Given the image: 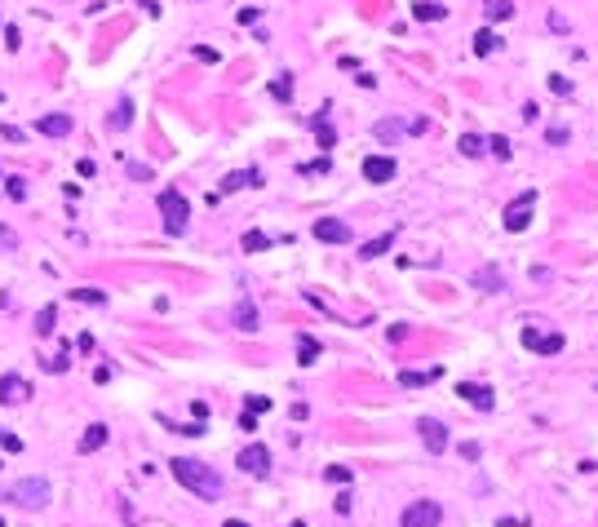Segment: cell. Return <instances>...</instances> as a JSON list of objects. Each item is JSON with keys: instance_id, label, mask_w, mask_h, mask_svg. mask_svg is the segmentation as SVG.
Segmentation results:
<instances>
[{"instance_id": "6da1fadb", "label": "cell", "mask_w": 598, "mask_h": 527, "mask_svg": "<svg viewBox=\"0 0 598 527\" xmlns=\"http://www.w3.org/2000/svg\"><path fill=\"white\" fill-rule=\"evenodd\" d=\"M169 470H173V479L187 487V492H195L199 501H218V497H222V474L213 470V466H204V461H195V456H173Z\"/></svg>"}, {"instance_id": "7a4b0ae2", "label": "cell", "mask_w": 598, "mask_h": 527, "mask_svg": "<svg viewBox=\"0 0 598 527\" xmlns=\"http://www.w3.org/2000/svg\"><path fill=\"white\" fill-rule=\"evenodd\" d=\"M160 218H164V235H182L187 230V218H191V204L177 186L160 191Z\"/></svg>"}, {"instance_id": "3957f363", "label": "cell", "mask_w": 598, "mask_h": 527, "mask_svg": "<svg viewBox=\"0 0 598 527\" xmlns=\"http://www.w3.org/2000/svg\"><path fill=\"white\" fill-rule=\"evenodd\" d=\"M5 501L27 505V509H45V505H49V483H45V479H23V483H13V487L5 492Z\"/></svg>"}, {"instance_id": "277c9868", "label": "cell", "mask_w": 598, "mask_h": 527, "mask_svg": "<svg viewBox=\"0 0 598 527\" xmlns=\"http://www.w3.org/2000/svg\"><path fill=\"white\" fill-rule=\"evenodd\" d=\"M443 523V505L439 501H412L404 505V514H399V527H439Z\"/></svg>"}, {"instance_id": "5b68a950", "label": "cell", "mask_w": 598, "mask_h": 527, "mask_svg": "<svg viewBox=\"0 0 598 527\" xmlns=\"http://www.w3.org/2000/svg\"><path fill=\"white\" fill-rule=\"evenodd\" d=\"M532 208H537V191H523V195H514V200L505 204V213H501V222H505V230H527V222H532Z\"/></svg>"}, {"instance_id": "8992f818", "label": "cell", "mask_w": 598, "mask_h": 527, "mask_svg": "<svg viewBox=\"0 0 598 527\" xmlns=\"http://www.w3.org/2000/svg\"><path fill=\"white\" fill-rule=\"evenodd\" d=\"M235 466L244 474H253V479H266V474H271V452H266L262 443H248V448L235 456Z\"/></svg>"}, {"instance_id": "52a82bcc", "label": "cell", "mask_w": 598, "mask_h": 527, "mask_svg": "<svg viewBox=\"0 0 598 527\" xmlns=\"http://www.w3.org/2000/svg\"><path fill=\"white\" fill-rule=\"evenodd\" d=\"M310 235L319 239V244H351L355 239V230L346 226V222H337V218H319L310 226Z\"/></svg>"}, {"instance_id": "ba28073f", "label": "cell", "mask_w": 598, "mask_h": 527, "mask_svg": "<svg viewBox=\"0 0 598 527\" xmlns=\"http://www.w3.org/2000/svg\"><path fill=\"white\" fill-rule=\"evenodd\" d=\"M244 186H262V173H257V169H240V173L222 177V186H218V191H209V204H218L222 195H230V191H244Z\"/></svg>"}, {"instance_id": "9c48e42d", "label": "cell", "mask_w": 598, "mask_h": 527, "mask_svg": "<svg viewBox=\"0 0 598 527\" xmlns=\"http://www.w3.org/2000/svg\"><path fill=\"white\" fill-rule=\"evenodd\" d=\"M523 345L537 355H558L563 350V333H541V328H523Z\"/></svg>"}, {"instance_id": "30bf717a", "label": "cell", "mask_w": 598, "mask_h": 527, "mask_svg": "<svg viewBox=\"0 0 598 527\" xmlns=\"http://www.w3.org/2000/svg\"><path fill=\"white\" fill-rule=\"evenodd\" d=\"M394 173H399V164L390 160V155H363V177L368 182H394Z\"/></svg>"}, {"instance_id": "8fae6325", "label": "cell", "mask_w": 598, "mask_h": 527, "mask_svg": "<svg viewBox=\"0 0 598 527\" xmlns=\"http://www.w3.org/2000/svg\"><path fill=\"white\" fill-rule=\"evenodd\" d=\"M457 394H461V399L470 403V408H479V413H492V408H496V399H492V386H479V381H461V386H457Z\"/></svg>"}, {"instance_id": "7c38bea8", "label": "cell", "mask_w": 598, "mask_h": 527, "mask_svg": "<svg viewBox=\"0 0 598 527\" xmlns=\"http://www.w3.org/2000/svg\"><path fill=\"white\" fill-rule=\"evenodd\" d=\"M31 399V381H23L18 372H5L0 377V403H23Z\"/></svg>"}, {"instance_id": "4fadbf2b", "label": "cell", "mask_w": 598, "mask_h": 527, "mask_svg": "<svg viewBox=\"0 0 598 527\" xmlns=\"http://www.w3.org/2000/svg\"><path fill=\"white\" fill-rule=\"evenodd\" d=\"M417 430H421V443H426L435 456L447 448V425H443V421H430V417H426V421H417Z\"/></svg>"}, {"instance_id": "5bb4252c", "label": "cell", "mask_w": 598, "mask_h": 527, "mask_svg": "<svg viewBox=\"0 0 598 527\" xmlns=\"http://www.w3.org/2000/svg\"><path fill=\"white\" fill-rule=\"evenodd\" d=\"M40 134L45 138H66V134H71V115H66V111H58V115H40Z\"/></svg>"}, {"instance_id": "9a60e30c", "label": "cell", "mask_w": 598, "mask_h": 527, "mask_svg": "<svg viewBox=\"0 0 598 527\" xmlns=\"http://www.w3.org/2000/svg\"><path fill=\"white\" fill-rule=\"evenodd\" d=\"M412 18L417 23H443L447 5H439V0H417V5H412Z\"/></svg>"}, {"instance_id": "2e32d148", "label": "cell", "mask_w": 598, "mask_h": 527, "mask_svg": "<svg viewBox=\"0 0 598 527\" xmlns=\"http://www.w3.org/2000/svg\"><path fill=\"white\" fill-rule=\"evenodd\" d=\"M129 124H133V102H129V97H120V102H115V111L107 115V129H111V134H124Z\"/></svg>"}, {"instance_id": "e0dca14e", "label": "cell", "mask_w": 598, "mask_h": 527, "mask_svg": "<svg viewBox=\"0 0 598 527\" xmlns=\"http://www.w3.org/2000/svg\"><path fill=\"white\" fill-rule=\"evenodd\" d=\"M390 249H394V230H386V235H377V239H368V244H359V257H363V261H373V257L390 253Z\"/></svg>"}, {"instance_id": "ac0fdd59", "label": "cell", "mask_w": 598, "mask_h": 527, "mask_svg": "<svg viewBox=\"0 0 598 527\" xmlns=\"http://www.w3.org/2000/svg\"><path fill=\"white\" fill-rule=\"evenodd\" d=\"M107 434H111L107 425H102V421H93L89 430L80 434V452H98V448H102V443H107Z\"/></svg>"}, {"instance_id": "d6986e66", "label": "cell", "mask_w": 598, "mask_h": 527, "mask_svg": "<svg viewBox=\"0 0 598 527\" xmlns=\"http://www.w3.org/2000/svg\"><path fill=\"white\" fill-rule=\"evenodd\" d=\"M474 284L483 288V292H501V288H505V275L496 271V266H483V271L474 275Z\"/></svg>"}, {"instance_id": "ffe728a7", "label": "cell", "mask_w": 598, "mask_h": 527, "mask_svg": "<svg viewBox=\"0 0 598 527\" xmlns=\"http://www.w3.org/2000/svg\"><path fill=\"white\" fill-rule=\"evenodd\" d=\"M235 328H240V333H257V306L253 302L235 306Z\"/></svg>"}, {"instance_id": "44dd1931", "label": "cell", "mask_w": 598, "mask_h": 527, "mask_svg": "<svg viewBox=\"0 0 598 527\" xmlns=\"http://www.w3.org/2000/svg\"><path fill=\"white\" fill-rule=\"evenodd\" d=\"M496 45H501V36H496L492 27H483V31H474V54L479 58H488V54H496Z\"/></svg>"}, {"instance_id": "7402d4cb", "label": "cell", "mask_w": 598, "mask_h": 527, "mask_svg": "<svg viewBox=\"0 0 598 527\" xmlns=\"http://www.w3.org/2000/svg\"><path fill=\"white\" fill-rule=\"evenodd\" d=\"M315 359H319V341H315V337H297V364L310 368Z\"/></svg>"}, {"instance_id": "603a6c76", "label": "cell", "mask_w": 598, "mask_h": 527, "mask_svg": "<svg viewBox=\"0 0 598 527\" xmlns=\"http://www.w3.org/2000/svg\"><path fill=\"white\" fill-rule=\"evenodd\" d=\"M310 129H315V138H319V146H337V134H332V124H328V111L315 115Z\"/></svg>"}, {"instance_id": "cb8c5ba5", "label": "cell", "mask_w": 598, "mask_h": 527, "mask_svg": "<svg viewBox=\"0 0 598 527\" xmlns=\"http://www.w3.org/2000/svg\"><path fill=\"white\" fill-rule=\"evenodd\" d=\"M439 377V368H430V372H399V386H408V390H417V386H430Z\"/></svg>"}, {"instance_id": "d4e9b609", "label": "cell", "mask_w": 598, "mask_h": 527, "mask_svg": "<svg viewBox=\"0 0 598 527\" xmlns=\"http://www.w3.org/2000/svg\"><path fill=\"white\" fill-rule=\"evenodd\" d=\"M71 302H85V306H107V292H102V288H71Z\"/></svg>"}, {"instance_id": "484cf974", "label": "cell", "mask_w": 598, "mask_h": 527, "mask_svg": "<svg viewBox=\"0 0 598 527\" xmlns=\"http://www.w3.org/2000/svg\"><path fill=\"white\" fill-rule=\"evenodd\" d=\"M483 13H488V23H496V18H510V13H514V5H510V0H483Z\"/></svg>"}, {"instance_id": "4316f807", "label": "cell", "mask_w": 598, "mask_h": 527, "mask_svg": "<svg viewBox=\"0 0 598 527\" xmlns=\"http://www.w3.org/2000/svg\"><path fill=\"white\" fill-rule=\"evenodd\" d=\"M271 97H275V102H293V80L288 76H275L271 80Z\"/></svg>"}, {"instance_id": "83f0119b", "label": "cell", "mask_w": 598, "mask_h": 527, "mask_svg": "<svg viewBox=\"0 0 598 527\" xmlns=\"http://www.w3.org/2000/svg\"><path fill=\"white\" fill-rule=\"evenodd\" d=\"M373 134H377L381 142H399V134H404V124H399V120H377V129H373Z\"/></svg>"}, {"instance_id": "f1b7e54d", "label": "cell", "mask_w": 598, "mask_h": 527, "mask_svg": "<svg viewBox=\"0 0 598 527\" xmlns=\"http://www.w3.org/2000/svg\"><path fill=\"white\" fill-rule=\"evenodd\" d=\"M271 249V235H262V230H248L244 235V253H266Z\"/></svg>"}, {"instance_id": "f546056e", "label": "cell", "mask_w": 598, "mask_h": 527, "mask_svg": "<svg viewBox=\"0 0 598 527\" xmlns=\"http://www.w3.org/2000/svg\"><path fill=\"white\" fill-rule=\"evenodd\" d=\"M461 155H483L488 151V146H483V138H479V134H461Z\"/></svg>"}, {"instance_id": "4dcf8cb0", "label": "cell", "mask_w": 598, "mask_h": 527, "mask_svg": "<svg viewBox=\"0 0 598 527\" xmlns=\"http://www.w3.org/2000/svg\"><path fill=\"white\" fill-rule=\"evenodd\" d=\"M71 368V355H66V345H58V355L45 359V372H66Z\"/></svg>"}, {"instance_id": "1f68e13d", "label": "cell", "mask_w": 598, "mask_h": 527, "mask_svg": "<svg viewBox=\"0 0 598 527\" xmlns=\"http://www.w3.org/2000/svg\"><path fill=\"white\" fill-rule=\"evenodd\" d=\"M54 319H58V310H54V306H45L40 315H36V337H49V333H54Z\"/></svg>"}, {"instance_id": "d6a6232c", "label": "cell", "mask_w": 598, "mask_h": 527, "mask_svg": "<svg viewBox=\"0 0 598 527\" xmlns=\"http://www.w3.org/2000/svg\"><path fill=\"white\" fill-rule=\"evenodd\" d=\"M324 479H328V483H351V479H355V470H351V466H328V470H324Z\"/></svg>"}, {"instance_id": "836d02e7", "label": "cell", "mask_w": 598, "mask_h": 527, "mask_svg": "<svg viewBox=\"0 0 598 527\" xmlns=\"http://www.w3.org/2000/svg\"><path fill=\"white\" fill-rule=\"evenodd\" d=\"M483 146H488V151H492L496 160H510V138H501V134H496V138H488Z\"/></svg>"}, {"instance_id": "e575fe53", "label": "cell", "mask_w": 598, "mask_h": 527, "mask_svg": "<svg viewBox=\"0 0 598 527\" xmlns=\"http://www.w3.org/2000/svg\"><path fill=\"white\" fill-rule=\"evenodd\" d=\"M5 195L9 200H27V182L23 177H5Z\"/></svg>"}, {"instance_id": "d590c367", "label": "cell", "mask_w": 598, "mask_h": 527, "mask_svg": "<svg viewBox=\"0 0 598 527\" xmlns=\"http://www.w3.org/2000/svg\"><path fill=\"white\" fill-rule=\"evenodd\" d=\"M129 177H133V182H151V164H138V160H133V164H129Z\"/></svg>"}, {"instance_id": "8d00e7d4", "label": "cell", "mask_w": 598, "mask_h": 527, "mask_svg": "<svg viewBox=\"0 0 598 527\" xmlns=\"http://www.w3.org/2000/svg\"><path fill=\"white\" fill-rule=\"evenodd\" d=\"M13 249H18V235L9 226H0V253H13Z\"/></svg>"}, {"instance_id": "74e56055", "label": "cell", "mask_w": 598, "mask_h": 527, "mask_svg": "<svg viewBox=\"0 0 598 527\" xmlns=\"http://www.w3.org/2000/svg\"><path fill=\"white\" fill-rule=\"evenodd\" d=\"M0 138H5V142H27V134L18 124H0Z\"/></svg>"}, {"instance_id": "f35d334b", "label": "cell", "mask_w": 598, "mask_h": 527, "mask_svg": "<svg viewBox=\"0 0 598 527\" xmlns=\"http://www.w3.org/2000/svg\"><path fill=\"white\" fill-rule=\"evenodd\" d=\"M550 89H554L558 97H568V93H572V80H568V76H550Z\"/></svg>"}, {"instance_id": "ab89813d", "label": "cell", "mask_w": 598, "mask_h": 527, "mask_svg": "<svg viewBox=\"0 0 598 527\" xmlns=\"http://www.w3.org/2000/svg\"><path fill=\"white\" fill-rule=\"evenodd\" d=\"M328 169H332V160H328V155H319V160L302 164V173H328Z\"/></svg>"}, {"instance_id": "60d3db41", "label": "cell", "mask_w": 598, "mask_h": 527, "mask_svg": "<svg viewBox=\"0 0 598 527\" xmlns=\"http://www.w3.org/2000/svg\"><path fill=\"white\" fill-rule=\"evenodd\" d=\"M0 448H5V452H23V439H18V434H5V430H0Z\"/></svg>"}, {"instance_id": "b9f144b4", "label": "cell", "mask_w": 598, "mask_h": 527, "mask_svg": "<svg viewBox=\"0 0 598 527\" xmlns=\"http://www.w3.org/2000/svg\"><path fill=\"white\" fill-rule=\"evenodd\" d=\"M266 408H271V399H266V394H257V399H248V413H253V417H262Z\"/></svg>"}, {"instance_id": "7bdbcfd3", "label": "cell", "mask_w": 598, "mask_h": 527, "mask_svg": "<svg viewBox=\"0 0 598 527\" xmlns=\"http://www.w3.org/2000/svg\"><path fill=\"white\" fill-rule=\"evenodd\" d=\"M195 58H199V62H218V49H209V45H195Z\"/></svg>"}, {"instance_id": "ee69618b", "label": "cell", "mask_w": 598, "mask_h": 527, "mask_svg": "<svg viewBox=\"0 0 598 527\" xmlns=\"http://www.w3.org/2000/svg\"><path fill=\"white\" fill-rule=\"evenodd\" d=\"M545 142H550V146H563V142H568V129H550V134H545Z\"/></svg>"}, {"instance_id": "f6af8a7d", "label": "cell", "mask_w": 598, "mask_h": 527, "mask_svg": "<svg viewBox=\"0 0 598 527\" xmlns=\"http://www.w3.org/2000/svg\"><path fill=\"white\" fill-rule=\"evenodd\" d=\"M23 36H18V27H5V49H18Z\"/></svg>"}, {"instance_id": "bcb514c9", "label": "cell", "mask_w": 598, "mask_h": 527, "mask_svg": "<svg viewBox=\"0 0 598 527\" xmlns=\"http://www.w3.org/2000/svg\"><path fill=\"white\" fill-rule=\"evenodd\" d=\"M461 456H465V461H479L483 452H479V443H461Z\"/></svg>"}, {"instance_id": "7dc6e473", "label": "cell", "mask_w": 598, "mask_h": 527, "mask_svg": "<svg viewBox=\"0 0 598 527\" xmlns=\"http://www.w3.org/2000/svg\"><path fill=\"white\" fill-rule=\"evenodd\" d=\"M257 18H262V9H257V5H253V9H240V23H244V27H248V23H257Z\"/></svg>"}, {"instance_id": "c3c4849f", "label": "cell", "mask_w": 598, "mask_h": 527, "mask_svg": "<svg viewBox=\"0 0 598 527\" xmlns=\"http://www.w3.org/2000/svg\"><path fill=\"white\" fill-rule=\"evenodd\" d=\"M351 501H355L351 492H341V497H337V514H351Z\"/></svg>"}, {"instance_id": "681fc988", "label": "cell", "mask_w": 598, "mask_h": 527, "mask_svg": "<svg viewBox=\"0 0 598 527\" xmlns=\"http://www.w3.org/2000/svg\"><path fill=\"white\" fill-rule=\"evenodd\" d=\"M76 169H80V177H93V173H98V164H93V160H80Z\"/></svg>"}, {"instance_id": "f907efd6", "label": "cell", "mask_w": 598, "mask_h": 527, "mask_svg": "<svg viewBox=\"0 0 598 527\" xmlns=\"http://www.w3.org/2000/svg\"><path fill=\"white\" fill-rule=\"evenodd\" d=\"M496 527H527V519H501Z\"/></svg>"}, {"instance_id": "816d5d0a", "label": "cell", "mask_w": 598, "mask_h": 527, "mask_svg": "<svg viewBox=\"0 0 598 527\" xmlns=\"http://www.w3.org/2000/svg\"><path fill=\"white\" fill-rule=\"evenodd\" d=\"M222 527H248V523H240V519H226V523H222Z\"/></svg>"}, {"instance_id": "f5cc1de1", "label": "cell", "mask_w": 598, "mask_h": 527, "mask_svg": "<svg viewBox=\"0 0 598 527\" xmlns=\"http://www.w3.org/2000/svg\"><path fill=\"white\" fill-rule=\"evenodd\" d=\"M5 302H9V297H5V292H0V306H5Z\"/></svg>"}, {"instance_id": "db71d44e", "label": "cell", "mask_w": 598, "mask_h": 527, "mask_svg": "<svg viewBox=\"0 0 598 527\" xmlns=\"http://www.w3.org/2000/svg\"><path fill=\"white\" fill-rule=\"evenodd\" d=\"M288 527H306V523H288Z\"/></svg>"}, {"instance_id": "11a10c76", "label": "cell", "mask_w": 598, "mask_h": 527, "mask_svg": "<svg viewBox=\"0 0 598 527\" xmlns=\"http://www.w3.org/2000/svg\"><path fill=\"white\" fill-rule=\"evenodd\" d=\"M0 527H5V519H0Z\"/></svg>"}]
</instances>
